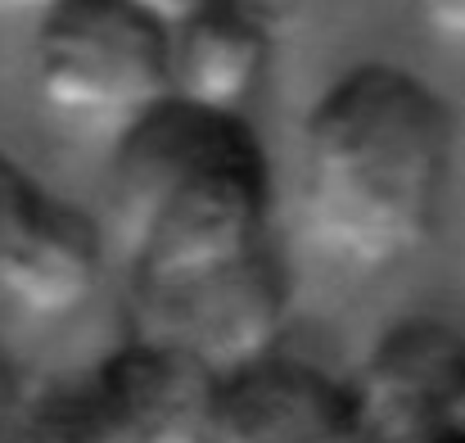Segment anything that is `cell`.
<instances>
[{"instance_id":"obj_8","label":"cell","mask_w":465,"mask_h":443,"mask_svg":"<svg viewBox=\"0 0 465 443\" xmlns=\"http://www.w3.org/2000/svg\"><path fill=\"white\" fill-rule=\"evenodd\" d=\"M272 68V32L244 0H213L199 14L167 27V96L240 114L258 96Z\"/></svg>"},{"instance_id":"obj_6","label":"cell","mask_w":465,"mask_h":443,"mask_svg":"<svg viewBox=\"0 0 465 443\" xmlns=\"http://www.w3.org/2000/svg\"><path fill=\"white\" fill-rule=\"evenodd\" d=\"M217 385L190 357L127 339L77 394L91 443H213Z\"/></svg>"},{"instance_id":"obj_13","label":"cell","mask_w":465,"mask_h":443,"mask_svg":"<svg viewBox=\"0 0 465 443\" xmlns=\"http://www.w3.org/2000/svg\"><path fill=\"white\" fill-rule=\"evenodd\" d=\"M136 9H145L154 23L163 27H176L181 18H190V14H199L203 5H213V0H132Z\"/></svg>"},{"instance_id":"obj_1","label":"cell","mask_w":465,"mask_h":443,"mask_svg":"<svg viewBox=\"0 0 465 443\" xmlns=\"http://www.w3.org/2000/svg\"><path fill=\"white\" fill-rule=\"evenodd\" d=\"M457 158L448 100L398 64L334 77L303 123L299 208L312 240L352 267L420 249L439 222Z\"/></svg>"},{"instance_id":"obj_15","label":"cell","mask_w":465,"mask_h":443,"mask_svg":"<svg viewBox=\"0 0 465 443\" xmlns=\"http://www.w3.org/2000/svg\"><path fill=\"white\" fill-rule=\"evenodd\" d=\"M18 394V380H14V371H9V362L0 357V412L9 408V398Z\"/></svg>"},{"instance_id":"obj_2","label":"cell","mask_w":465,"mask_h":443,"mask_svg":"<svg viewBox=\"0 0 465 443\" xmlns=\"http://www.w3.org/2000/svg\"><path fill=\"white\" fill-rule=\"evenodd\" d=\"M272 163L240 114L158 100L109 158V222L132 281H167L244 258L267 240Z\"/></svg>"},{"instance_id":"obj_4","label":"cell","mask_w":465,"mask_h":443,"mask_svg":"<svg viewBox=\"0 0 465 443\" xmlns=\"http://www.w3.org/2000/svg\"><path fill=\"white\" fill-rule=\"evenodd\" d=\"M290 326V277L262 240L208 272L132 281V339L172 348L226 380L281 353Z\"/></svg>"},{"instance_id":"obj_5","label":"cell","mask_w":465,"mask_h":443,"mask_svg":"<svg viewBox=\"0 0 465 443\" xmlns=\"http://www.w3.org/2000/svg\"><path fill=\"white\" fill-rule=\"evenodd\" d=\"M366 443H465V335L407 317L348 380Z\"/></svg>"},{"instance_id":"obj_11","label":"cell","mask_w":465,"mask_h":443,"mask_svg":"<svg viewBox=\"0 0 465 443\" xmlns=\"http://www.w3.org/2000/svg\"><path fill=\"white\" fill-rule=\"evenodd\" d=\"M41 195H45V190H41L18 163H9V158L0 154V298H5L9 263H14V254H18V240H23V231H27L36 204H41Z\"/></svg>"},{"instance_id":"obj_3","label":"cell","mask_w":465,"mask_h":443,"mask_svg":"<svg viewBox=\"0 0 465 443\" xmlns=\"http://www.w3.org/2000/svg\"><path fill=\"white\" fill-rule=\"evenodd\" d=\"M32 82L86 127H127L167 100V27L132 0H59L36 14Z\"/></svg>"},{"instance_id":"obj_9","label":"cell","mask_w":465,"mask_h":443,"mask_svg":"<svg viewBox=\"0 0 465 443\" xmlns=\"http://www.w3.org/2000/svg\"><path fill=\"white\" fill-rule=\"evenodd\" d=\"M100 281H104L100 227L82 208L41 195L9 263L0 303H14L32 317H68L100 290Z\"/></svg>"},{"instance_id":"obj_12","label":"cell","mask_w":465,"mask_h":443,"mask_svg":"<svg viewBox=\"0 0 465 443\" xmlns=\"http://www.w3.org/2000/svg\"><path fill=\"white\" fill-rule=\"evenodd\" d=\"M416 18L443 45L465 50V0H416Z\"/></svg>"},{"instance_id":"obj_7","label":"cell","mask_w":465,"mask_h":443,"mask_svg":"<svg viewBox=\"0 0 465 443\" xmlns=\"http://www.w3.org/2000/svg\"><path fill=\"white\" fill-rule=\"evenodd\" d=\"M213 443H366V435L348 380L276 353L217 385Z\"/></svg>"},{"instance_id":"obj_14","label":"cell","mask_w":465,"mask_h":443,"mask_svg":"<svg viewBox=\"0 0 465 443\" xmlns=\"http://www.w3.org/2000/svg\"><path fill=\"white\" fill-rule=\"evenodd\" d=\"M50 5H59V0H0L5 14H45Z\"/></svg>"},{"instance_id":"obj_10","label":"cell","mask_w":465,"mask_h":443,"mask_svg":"<svg viewBox=\"0 0 465 443\" xmlns=\"http://www.w3.org/2000/svg\"><path fill=\"white\" fill-rule=\"evenodd\" d=\"M0 443H91L77 394L23 389L0 412Z\"/></svg>"}]
</instances>
